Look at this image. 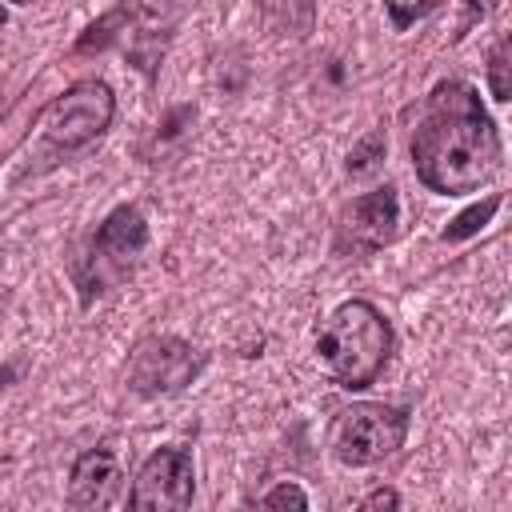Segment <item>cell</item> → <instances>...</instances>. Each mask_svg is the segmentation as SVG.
I'll use <instances>...</instances> for the list:
<instances>
[{
  "mask_svg": "<svg viewBox=\"0 0 512 512\" xmlns=\"http://www.w3.org/2000/svg\"><path fill=\"white\" fill-rule=\"evenodd\" d=\"M416 180L440 196H464L500 172L504 144L480 92L464 80H440L420 108L408 140Z\"/></svg>",
  "mask_w": 512,
  "mask_h": 512,
  "instance_id": "cell-1",
  "label": "cell"
},
{
  "mask_svg": "<svg viewBox=\"0 0 512 512\" xmlns=\"http://www.w3.org/2000/svg\"><path fill=\"white\" fill-rule=\"evenodd\" d=\"M316 356L348 392L368 388L392 356V324L372 300H344L316 336Z\"/></svg>",
  "mask_w": 512,
  "mask_h": 512,
  "instance_id": "cell-2",
  "label": "cell"
},
{
  "mask_svg": "<svg viewBox=\"0 0 512 512\" xmlns=\"http://www.w3.org/2000/svg\"><path fill=\"white\" fill-rule=\"evenodd\" d=\"M144 244H148L144 212L136 204L112 208L104 216V224L96 228V236L88 240V252L76 256V264H72V284L80 288V304L88 308L96 296L120 288L132 276Z\"/></svg>",
  "mask_w": 512,
  "mask_h": 512,
  "instance_id": "cell-3",
  "label": "cell"
},
{
  "mask_svg": "<svg viewBox=\"0 0 512 512\" xmlns=\"http://www.w3.org/2000/svg\"><path fill=\"white\" fill-rule=\"evenodd\" d=\"M408 408L400 404H348L328 428V448L348 468H368L388 460L408 436Z\"/></svg>",
  "mask_w": 512,
  "mask_h": 512,
  "instance_id": "cell-4",
  "label": "cell"
},
{
  "mask_svg": "<svg viewBox=\"0 0 512 512\" xmlns=\"http://www.w3.org/2000/svg\"><path fill=\"white\" fill-rule=\"evenodd\" d=\"M116 116V96L104 80H76L44 108V144L52 152H76L108 132Z\"/></svg>",
  "mask_w": 512,
  "mask_h": 512,
  "instance_id": "cell-5",
  "label": "cell"
},
{
  "mask_svg": "<svg viewBox=\"0 0 512 512\" xmlns=\"http://www.w3.org/2000/svg\"><path fill=\"white\" fill-rule=\"evenodd\" d=\"M196 496V464L188 448H156L124 500V512H188Z\"/></svg>",
  "mask_w": 512,
  "mask_h": 512,
  "instance_id": "cell-6",
  "label": "cell"
},
{
  "mask_svg": "<svg viewBox=\"0 0 512 512\" xmlns=\"http://www.w3.org/2000/svg\"><path fill=\"white\" fill-rule=\"evenodd\" d=\"M204 368V352H196L180 336H144L128 356V388L136 396H172L188 388Z\"/></svg>",
  "mask_w": 512,
  "mask_h": 512,
  "instance_id": "cell-7",
  "label": "cell"
},
{
  "mask_svg": "<svg viewBox=\"0 0 512 512\" xmlns=\"http://www.w3.org/2000/svg\"><path fill=\"white\" fill-rule=\"evenodd\" d=\"M396 224H400V196L392 184H380L344 208L340 228H336V248L356 252V256L376 252L396 240Z\"/></svg>",
  "mask_w": 512,
  "mask_h": 512,
  "instance_id": "cell-8",
  "label": "cell"
},
{
  "mask_svg": "<svg viewBox=\"0 0 512 512\" xmlns=\"http://www.w3.org/2000/svg\"><path fill=\"white\" fill-rule=\"evenodd\" d=\"M124 484L120 460L112 448H88L76 456L68 472V504L76 512H104Z\"/></svg>",
  "mask_w": 512,
  "mask_h": 512,
  "instance_id": "cell-9",
  "label": "cell"
},
{
  "mask_svg": "<svg viewBox=\"0 0 512 512\" xmlns=\"http://www.w3.org/2000/svg\"><path fill=\"white\" fill-rule=\"evenodd\" d=\"M496 208H500V196H488L484 204H472V208H464L448 228H444V240L448 244H456V240H468V236H476L492 216H496Z\"/></svg>",
  "mask_w": 512,
  "mask_h": 512,
  "instance_id": "cell-10",
  "label": "cell"
},
{
  "mask_svg": "<svg viewBox=\"0 0 512 512\" xmlns=\"http://www.w3.org/2000/svg\"><path fill=\"white\" fill-rule=\"evenodd\" d=\"M508 48H512V40L508 36H500L496 44H492V52H488V92H492V100H508V92H512V84H508Z\"/></svg>",
  "mask_w": 512,
  "mask_h": 512,
  "instance_id": "cell-11",
  "label": "cell"
},
{
  "mask_svg": "<svg viewBox=\"0 0 512 512\" xmlns=\"http://www.w3.org/2000/svg\"><path fill=\"white\" fill-rule=\"evenodd\" d=\"M260 508L264 512H308V496H304V488L296 480H280L276 488H268Z\"/></svg>",
  "mask_w": 512,
  "mask_h": 512,
  "instance_id": "cell-12",
  "label": "cell"
},
{
  "mask_svg": "<svg viewBox=\"0 0 512 512\" xmlns=\"http://www.w3.org/2000/svg\"><path fill=\"white\" fill-rule=\"evenodd\" d=\"M384 156V132H368L352 152H348V172H368Z\"/></svg>",
  "mask_w": 512,
  "mask_h": 512,
  "instance_id": "cell-13",
  "label": "cell"
},
{
  "mask_svg": "<svg viewBox=\"0 0 512 512\" xmlns=\"http://www.w3.org/2000/svg\"><path fill=\"white\" fill-rule=\"evenodd\" d=\"M356 512H400V492L392 484H376L360 504Z\"/></svg>",
  "mask_w": 512,
  "mask_h": 512,
  "instance_id": "cell-14",
  "label": "cell"
},
{
  "mask_svg": "<svg viewBox=\"0 0 512 512\" xmlns=\"http://www.w3.org/2000/svg\"><path fill=\"white\" fill-rule=\"evenodd\" d=\"M384 12L392 16V24H396V28H408L412 20L428 16V12H432V4H424V8H400V4H384Z\"/></svg>",
  "mask_w": 512,
  "mask_h": 512,
  "instance_id": "cell-15",
  "label": "cell"
},
{
  "mask_svg": "<svg viewBox=\"0 0 512 512\" xmlns=\"http://www.w3.org/2000/svg\"><path fill=\"white\" fill-rule=\"evenodd\" d=\"M4 16H8V12H4V8H0V24H4Z\"/></svg>",
  "mask_w": 512,
  "mask_h": 512,
  "instance_id": "cell-16",
  "label": "cell"
}]
</instances>
